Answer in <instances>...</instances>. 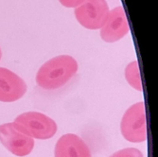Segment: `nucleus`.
<instances>
[{
	"label": "nucleus",
	"mask_w": 158,
	"mask_h": 157,
	"mask_svg": "<svg viewBox=\"0 0 158 157\" xmlns=\"http://www.w3.org/2000/svg\"><path fill=\"white\" fill-rule=\"evenodd\" d=\"M78 69V62L72 56H56L39 68L35 79L36 83L45 90L61 88L76 75Z\"/></svg>",
	"instance_id": "obj_1"
},
{
	"label": "nucleus",
	"mask_w": 158,
	"mask_h": 157,
	"mask_svg": "<svg viewBox=\"0 0 158 157\" xmlns=\"http://www.w3.org/2000/svg\"><path fill=\"white\" fill-rule=\"evenodd\" d=\"M28 136L35 139H49L57 133L56 122L49 117L38 112H27L13 121Z\"/></svg>",
	"instance_id": "obj_2"
},
{
	"label": "nucleus",
	"mask_w": 158,
	"mask_h": 157,
	"mask_svg": "<svg viewBox=\"0 0 158 157\" xmlns=\"http://www.w3.org/2000/svg\"><path fill=\"white\" fill-rule=\"evenodd\" d=\"M120 130L123 137L133 143L147 139V119L144 102H137L129 108L122 117Z\"/></svg>",
	"instance_id": "obj_3"
},
{
	"label": "nucleus",
	"mask_w": 158,
	"mask_h": 157,
	"mask_svg": "<svg viewBox=\"0 0 158 157\" xmlns=\"http://www.w3.org/2000/svg\"><path fill=\"white\" fill-rule=\"evenodd\" d=\"M109 11L106 0H84L74 9L75 18L79 24L90 31H97L102 27Z\"/></svg>",
	"instance_id": "obj_4"
},
{
	"label": "nucleus",
	"mask_w": 158,
	"mask_h": 157,
	"mask_svg": "<svg viewBox=\"0 0 158 157\" xmlns=\"http://www.w3.org/2000/svg\"><path fill=\"white\" fill-rule=\"evenodd\" d=\"M0 142L10 152L19 157L28 155L34 148V139L14 122L0 125Z\"/></svg>",
	"instance_id": "obj_5"
},
{
	"label": "nucleus",
	"mask_w": 158,
	"mask_h": 157,
	"mask_svg": "<svg viewBox=\"0 0 158 157\" xmlns=\"http://www.w3.org/2000/svg\"><path fill=\"white\" fill-rule=\"evenodd\" d=\"M129 31L130 27L125 10L118 6L110 10L104 25L100 28V37L106 43H114L125 37Z\"/></svg>",
	"instance_id": "obj_6"
},
{
	"label": "nucleus",
	"mask_w": 158,
	"mask_h": 157,
	"mask_svg": "<svg viewBox=\"0 0 158 157\" xmlns=\"http://www.w3.org/2000/svg\"><path fill=\"white\" fill-rule=\"evenodd\" d=\"M27 83L11 70L0 67V101L13 102L26 94Z\"/></svg>",
	"instance_id": "obj_7"
},
{
	"label": "nucleus",
	"mask_w": 158,
	"mask_h": 157,
	"mask_svg": "<svg viewBox=\"0 0 158 157\" xmlns=\"http://www.w3.org/2000/svg\"><path fill=\"white\" fill-rule=\"evenodd\" d=\"M55 157H92L87 144L77 134H66L57 141Z\"/></svg>",
	"instance_id": "obj_8"
},
{
	"label": "nucleus",
	"mask_w": 158,
	"mask_h": 157,
	"mask_svg": "<svg viewBox=\"0 0 158 157\" xmlns=\"http://www.w3.org/2000/svg\"><path fill=\"white\" fill-rule=\"evenodd\" d=\"M125 78L127 82L137 91H142V81L140 76L139 64L137 61L129 64L125 68Z\"/></svg>",
	"instance_id": "obj_9"
},
{
	"label": "nucleus",
	"mask_w": 158,
	"mask_h": 157,
	"mask_svg": "<svg viewBox=\"0 0 158 157\" xmlns=\"http://www.w3.org/2000/svg\"><path fill=\"white\" fill-rule=\"evenodd\" d=\"M110 157H143V154L135 148H126L114 152Z\"/></svg>",
	"instance_id": "obj_10"
},
{
	"label": "nucleus",
	"mask_w": 158,
	"mask_h": 157,
	"mask_svg": "<svg viewBox=\"0 0 158 157\" xmlns=\"http://www.w3.org/2000/svg\"><path fill=\"white\" fill-rule=\"evenodd\" d=\"M83 1L84 0H59V2L62 6L65 8H72V9L77 8Z\"/></svg>",
	"instance_id": "obj_11"
},
{
	"label": "nucleus",
	"mask_w": 158,
	"mask_h": 157,
	"mask_svg": "<svg viewBox=\"0 0 158 157\" xmlns=\"http://www.w3.org/2000/svg\"><path fill=\"white\" fill-rule=\"evenodd\" d=\"M1 57H2V51H1V48H0V60H1Z\"/></svg>",
	"instance_id": "obj_12"
}]
</instances>
